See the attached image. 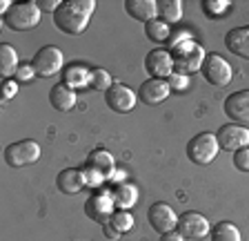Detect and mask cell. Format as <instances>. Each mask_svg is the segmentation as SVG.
<instances>
[{"mask_svg": "<svg viewBox=\"0 0 249 241\" xmlns=\"http://www.w3.org/2000/svg\"><path fill=\"white\" fill-rule=\"evenodd\" d=\"M38 7H40V11H52V14H56L60 2H58V0H38Z\"/></svg>", "mask_w": 249, "mask_h": 241, "instance_id": "8d00e7d4", "label": "cell"}, {"mask_svg": "<svg viewBox=\"0 0 249 241\" xmlns=\"http://www.w3.org/2000/svg\"><path fill=\"white\" fill-rule=\"evenodd\" d=\"M218 145L227 152H238L243 147H249V130L238 123H225L216 132Z\"/></svg>", "mask_w": 249, "mask_h": 241, "instance_id": "8fae6325", "label": "cell"}, {"mask_svg": "<svg viewBox=\"0 0 249 241\" xmlns=\"http://www.w3.org/2000/svg\"><path fill=\"white\" fill-rule=\"evenodd\" d=\"M182 11H185V2L182 0H160L158 2V18L167 25H174L182 18Z\"/></svg>", "mask_w": 249, "mask_h": 241, "instance_id": "cb8c5ba5", "label": "cell"}, {"mask_svg": "<svg viewBox=\"0 0 249 241\" xmlns=\"http://www.w3.org/2000/svg\"><path fill=\"white\" fill-rule=\"evenodd\" d=\"M105 103L109 105V110L116 114H127L136 107L138 103V92L127 87L124 83H114L105 92Z\"/></svg>", "mask_w": 249, "mask_h": 241, "instance_id": "30bf717a", "label": "cell"}, {"mask_svg": "<svg viewBox=\"0 0 249 241\" xmlns=\"http://www.w3.org/2000/svg\"><path fill=\"white\" fill-rule=\"evenodd\" d=\"M40 18L42 11L36 0H25V2H14V7L2 16V22L11 32H29L40 25Z\"/></svg>", "mask_w": 249, "mask_h": 241, "instance_id": "3957f363", "label": "cell"}, {"mask_svg": "<svg viewBox=\"0 0 249 241\" xmlns=\"http://www.w3.org/2000/svg\"><path fill=\"white\" fill-rule=\"evenodd\" d=\"M56 188L62 194H78L85 188V179H83V170L78 168H65L58 172L56 177Z\"/></svg>", "mask_w": 249, "mask_h": 241, "instance_id": "d6986e66", "label": "cell"}, {"mask_svg": "<svg viewBox=\"0 0 249 241\" xmlns=\"http://www.w3.org/2000/svg\"><path fill=\"white\" fill-rule=\"evenodd\" d=\"M200 7H202V14L213 20V18H223L231 9V2L229 0H202Z\"/></svg>", "mask_w": 249, "mask_h": 241, "instance_id": "4316f807", "label": "cell"}, {"mask_svg": "<svg viewBox=\"0 0 249 241\" xmlns=\"http://www.w3.org/2000/svg\"><path fill=\"white\" fill-rule=\"evenodd\" d=\"M107 181L114 185V188H116V185H120V183H124V181H127V170L116 168L111 174H107Z\"/></svg>", "mask_w": 249, "mask_h": 241, "instance_id": "e575fe53", "label": "cell"}, {"mask_svg": "<svg viewBox=\"0 0 249 241\" xmlns=\"http://www.w3.org/2000/svg\"><path fill=\"white\" fill-rule=\"evenodd\" d=\"M194 38V34L192 32H171V38H169V42H167V45H169V47H174V45H178V42H185V40H192Z\"/></svg>", "mask_w": 249, "mask_h": 241, "instance_id": "d590c367", "label": "cell"}, {"mask_svg": "<svg viewBox=\"0 0 249 241\" xmlns=\"http://www.w3.org/2000/svg\"><path fill=\"white\" fill-rule=\"evenodd\" d=\"M36 79V69L31 63H20V67L16 69V80H20V83H31V80Z\"/></svg>", "mask_w": 249, "mask_h": 241, "instance_id": "1f68e13d", "label": "cell"}, {"mask_svg": "<svg viewBox=\"0 0 249 241\" xmlns=\"http://www.w3.org/2000/svg\"><path fill=\"white\" fill-rule=\"evenodd\" d=\"M218 150H220V145H218V139L213 132H200L187 143V157L196 165H209L218 157Z\"/></svg>", "mask_w": 249, "mask_h": 241, "instance_id": "277c9868", "label": "cell"}, {"mask_svg": "<svg viewBox=\"0 0 249 241\" xmlns=\"http://www.w3.org/2000/svg\"><path fill=\"white\" fill-rule=\"evenodd\" d=\"M212 241H243L238 225H233L231 221H218L212 228Z\"/></svg>", "mask_w": 249, "mask_h": 241, "instance_id": "d4e9b609", "label": "cell"}, {"mask_svg": "<svg viewBox=\"0 0 249 241\" xmlns=\"http://www.w3.org/2000/svg\"><path fill=\"white\" fill-rule=\"evenodd\" d=\"M167 83H169L171 92H187V89H189V76L174 72L169 79H167Z\"/></svg>", "mask_w": 249, "mask_h": 241, "instance_id": "4dcf8cb0", "label": "cell"}, {"mask_svg": "<svg viewBox=\"0 0 249 241\" xmlns=\"http://www.w3.org/2000/svg\"><path fill=\"white\" fill-rule=\"evenodd\" d=\"M96 2L93 0H62L53 14V25L67 36H80L89 27Z\"/></svg>", "mask_w": 249, "mask_h": 241, "instance_id": "6da1fadb", "label": "cell"}, {"mask_svg": "<svg viewBox=\"0 0 249 241\" xmlns=\"http://www.w3.org/2000/svg\"><path fill=\"white\" fill-rule=\"evenodd\" d=\"M147 221H149V225L158 232V235H165V232L176 230L178 215L169 203H165V201H156V203L149 208V212H147Z\"/></svg>", "mask_w": 249, "mask_h": 241, "instance_id": "4fadbf2b", "label": "cell"}, {"mask_svg": "<svg viewBox=\"0 0 249 241\" xmlns=\"http://www.w3.org/2000/svg\"><path fill=\"white\" fill-rule=\"evenodd\" d=\"M89 80H91V69H89L87 65L71 63L69 67H65V72H62V83L69 85L71 89L89 87Z\"/></svg>", "mask_w": 249, "mask_h": 241, "instance_id": "ffe728a7", "label": "cell"}, {"mask_svg": "<svg viewBox=\"0 0 249 241\" xmlns=\"http://www.w3.org/2000/svg\"><path fill=\"white\" fill-rule=\"evenodd\" d=\"M42 150L36 141L31 139H25V141H16L11 145L5 147V163L9 168H25V165H31L40 159Z\"/></svg>", "mask_w": 249, "mask_h": 241, "instance_id": "8992f818", "label": "cell"}, {"mask_svg": "<svg viewBox=\"0 0 249 241\" xmlns=\"http://www.w3.org/2000/svg\"><path fill=\"white\" fill-rule=\"evenodd\" d=\"M200 72H202V79L207 80L209 85H216V87H225L233 79L231 63L225 56H220V54H207Z\"/></svg>", "mask_w": 249, "mask_h": 241, "instance_id": "52a82bcc", "label": "cell"}, {"mask_svg": "<svg viewBox=\"0 0 249 241\" xmlns=\"http://www.w3.org/2000/svg\"><path fill=\"white\" fill-rule=\"evenodd\" d=\"M223 110L231 119V123H238V125L249 123V89H238L229 94L223 103Z\"/></svg>", "mask_w": 249, "mask_h": 241, "instance_id": "5bb4252c", "label": "cell"}, {"mask_svg": "<svg viewBox=\"0 0 249 241\" xmlns=\"http://www.w3.org/2000/svg\"><path fill=\"white\" fill-rule=\"evenodd\" d=\"M145 34H147V38H149L151 42L162 45V42H169L171 27L167 25V22H162L160 18H156V20H151V22H147L145 25Z\"/></svg>", "mask_w": 249, "mask_h": 241, "instance_id": "484cf974", "label": "cell"}, {"mask_svg": "<svg viewBox=\"0 0 249 241\" xmlns=\"http://www.w3.org/2000/svg\"><path fill=\"white\" fill-rule=\"evenodd\" d=\"M114 83L116 80L111 79V74H109L107 69H103V67H93L91 69V80H89L91 89H96V92H107Z\"/></svg>", "mask_w": 249, "mask_h": 241, "instance_id": "83f0119b", "label": "cell"}, {"mask_svg": "<svg viewBox=\"0 0 249 241\" xmlns=\"http://www.w3.org/2000/svg\"><path fill=\"white\" fill-rule=\"evenodd\" d=\"M109 223L118 235H124V232H129L134 228V217H131L129 210H116V215L111 217Z\"/></svg>", "mask_w": 249, "mask_h": 241, "instance_id": "f1b7e54d", "label": "cell"}, {"mask_svg": "<svg viewBox=\"0 0 249 241\" xmlns=\"http://www.w3.org/2000/svg\"><path fill=\"white\" fill-rule=\"evenodd\" d=\"M103 232H105V237H109V239H118V232L114 230V228H111V223H105L103 225Z\"/></svg>", "mask_w": 249, "mask_h": 241, "instance_id": "f35d334b", "label": "cell"}, {"mask_svg": "<svg viewBox=\"0 0 249 241\" xmlns=\"http://www.w3.org/2000/svg\"><path fill=\"white\" fill-rule=\"evenodd\" d=\"M16 94H18V80H2V103L11 100Z\"/></svg>", "mask_w": 249, "mask_h": 241, "instance_id": "836d02e7", "label": "cell"}, {"mask_svg": "<svg viewBox=\"0 0 249 241\" xmlns=\"http://www.w3.org/2000/svg\"><path fill=\"white\" fill-rule=\"evenodd\" d=\"M111 197H114V203H116V210H131L138 201V188L129 181L116 185L111 190Z\"/></svg>", "mask_w": 249, "mask_h": 241, "instance_id": "44dd1931", "label": "cell"}, {"mask_svg": "<svg viewBox=\"0 0 249 241\" xmlns=\"http://www.w3.org/2000/svg\"><path fill=\"white\" fill-rule=\"evenodd\" d=\"M85 215L93 221V223H109L111 217L116 215V203H114V197H111V190L107 188H100L85 201Z\"/></svg>", "mask_w": 249, "mask_h": 241, "instance_id": "5b68a950", "label": "cell"}, {"mask_svg": "<svg viewBox=\"0 0 249 241\" xmlns=\"http://www.w3.org/2000/svg\"><path fill=\"white\" fill-rule=\"evenodd\" d=\"M160 241H185V237H182L178 230H171V232L160 235Z\"/></svg>", "mask_w": 249, "mask_h": 241, "instance_id": "74e56055", "label": "cell"}, {"mask_svg": "<svg viewBox=\"0 0 249 241\" xmlns=\"http://www.w3.org/2000/svg\"><path fill=\"white\" fill-rule=\"evenodd\" d=\"M169 52H171V58H174V69H176L178 74H187V76L194 72H200L202 63H205V58H207L205 47H202L196 38L178 42V45L169 47Z\"/></svg>", "mask_w": 249, "mask_h": 241, "instance_id": "7a4b0ae2", "label": "cell"}, {"mask_svg": "<svg viewBox=\"0 0 249 241\" xmlns=\"http://www.w3.org/2000/svg\"><path fill=\"white\" fill-rule=\"evenodd\" d=\"M18 67H20L18 52L11 47L9 42H2L0 45V74H2V79L9 80L11 76H16V69Z\"/></svg>", "mask_w": 249, "mask_h": 241, "instance_id": "7402d4cb", "label": "cell"}, {"mask_svg": "<svg viewBox=\"0 0 249 241\" xmlns=\"http://www.w3.org/2000/svg\"><path fill=\"white\" fill-rule=\"evenodd\" d=\"M31 65L36 69V76H40V79H52V76H56L62 69L65 56H62V52L56 45H45V47H40L34 54Z\"/></svg>", "mask_w": 249, "mask_h": 241, "instance_id": "ba28073f", "label": "cell"}, {"mask_svg": "<svg viewBox=\"0 0 249 241\" xmlns=\"http://www.w3.org/2000/svg\"><path fill=\"white\" fill-rule=\"evenodd\" d=\"M233 168L240 170V172H249V147L233 152Z\"/></svg>", "mask_w": 249, "mask_h": 241, "instance_id": "d6a6232c", "label": "cell"}, {"mask_svg": "<svg viewBox=\"0 0 249 241\" xmlns=\"http://www.w3.org/2000/svg\"><path fill=\"white\" fill-rule=\"evenodd\" d=\"M87 165L89 168L100 170L103 174H111L116 170V159H114V154L109 152V150H105V147H96V150L89 152Z\"/></svg>", "mask_w": 249, "mask_h": 241, "instance_id": "603a6c76", "label": "cell"}, {"mask_svg": "<svg viewBox=\"0 0 249 241\" xmlns=\"http://www.w3.org/2000/svg\"><path fill=\"white\" fill-rule=\"evenodd\" d=\"M83 179H85V188L100 190V185L107 181V174H103L100 170H96V168L85 165V168H83Z\"/></svg>", "mask_w": 249, "mask_h": 241, "instance_id": "f546056e", "label": "cell"}, {"mask_svg": "<svg viewBox=\"0 0 249 241\" xmlns=\"http://www.w3.org/2000/svg\"><path fill=\"white\" fill-rule=\"evenodd\" d=\"M76 89H71L65 83H56L52 89H49V103L56 112H69L76 107Z\"/></svg>", "mask_w": 249, "mask_h": 241, "instance_id": "e0dca14e", "label": "cell"}, {"mask_svg": "<svg viewBox=\"0 0 249 241\" xmlns=\"http://www.w3.org/2000/svg\"><path fill=\"white\" fill-rule=\"evenodd\" d=\"M225 47L231 54L249 60V25L243 27H233L225 34Z\"/></svg>", "mask_w": 249, "mask_h": 241, "instance_id": "2e32d148", "label": "cell"}, {"mask_svg": "<svg viewBox=\"0 0 249 241\" xmlns=\"http://www.w3.org/2000/svg\"><path fill=\"white\" fill-rule=\"evenodd\" d=\"M145 69L149 74V79H162L167 80L171 74L176 72L174 69V58H171V52L165 47H156L151 52H147L145 56Z\"/></svg>", "mask_w": 249, "mask_h": 241, "instance_id": "7c38bea8", "label": "cell"}, {"mask_svg": "<svg viewBox=\"0 0 249 241\" xmlns=\"http://www.w3.org/2000/svg\"><path fill=\"white\" fill-rule=\"evenodd\" d=\"M176 230L185 239H205L207 235H212V223H209L207 217L196 212V210H187L178 217Z\"/></svg>", "mask_w": 249, "mask_h": 241, "instance_id": "9c48e42d", "label": "cell"}, {"mask_svg": "<svg viewBox=\"0 0 249 241\" xmlns=\"http://www.w3.org/2000/svg\"><path fill=\"white\" fill-rule=\"evenodd\" d=\"M124 11L134 20H140L147 25V22L158 18V2L156 0H124Z\"/></svg>", "mask_w": 249, "mask_h": 241, "instance_id": "ac0fdd59", "label": "cell"}, {"mask_svg": "<svg viewBox=\"0 0 249 241\" xmlns=\"http://www.w3.org/2000/svg\"><path fill=\"white\" fill-rule=\"evenodd\" d=\"M169 94L171 87L162 79H147L138 87V100H142L145 105H160L169 99Z\"/></svg>", "mask_w": 249, "mask_h": 241, "instance_id": "9a60e30c", "label": "cell"}]
</instances>
